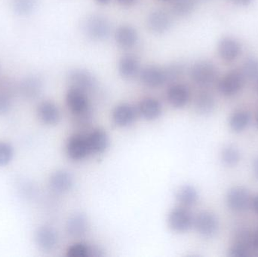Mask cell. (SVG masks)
Segmentation results:
<instances>
[{
	"instance_id": "cell-1",
	"label": "cell",
	"mask_w": 258,
	"mask_h": 257,
	"mask_svg": "<svg viewBox=\"0 0 258 257\" xmlns=\"http://www.w3.org/2000/svg\"><path fill=\"white\" fill-rule=\"evenodd\" d=\"M66 104L80 125H87L92 120V108L87 94L70 87L66 94Z\"/></svg>"
},
{
	"instance_id": "cell-2",
	"label": "cell",
	"mask_w": 258,
	"mask_h": 257,
	"mask_svg": "<svg viewBox=\"0 0 258 257\" xmlns=\"http://www.w3.org/2000/svg\"><path fill=\"white\" fill-rule=\"evenodd\" d=\"M111 24L106 17L92 15L88 17L83 24V30L89 39L94 41H104L110 36Z\"/></svg>"
},
{
	"instance_id": "cell-3",
	"label": "cell",
	"mask_w": 258,
	"mask_h": 257,
	"mask_svg": "<svg viewBox=\"0 0 258 257\" xmlns=\"http://www.w3.org/2000/svg\"><path fill=\"white\" fill-rule=\"evenodd\" d=\"M189 74L196 84L200 87L207 88L215 83L218 76V71L212 62L200 60L191 66Z\"/></svg>"
},
{
	"instance_id": "cell-4",
	"label": "cell",
	"mask_w": 258,
	"mask_h": 257,
	"mask_svg": "<svg viewBox=\"0 0 258 257\" xmlns=\"http://www.w3.org/2000/svg\"><path fill=\"white\" fill-rule=\"evenodd\" d=\"M68 79L71 87L79 89L87 95L93 92L98 86L95 75L83 68L71 69L68 73Z\"/></svg>"
},
{
	"instance_id": "cell-5",
	"label": "cell",
	"mask_w": 258,
	"mask_h": 257,
	"mask_svg": "<svg viewBox=\"0 0 258 257\" xmlns=\"http://www.w3.org/2000/svg\"><path fill=\"white\" fill-rule=\"evenodd\" d=\"M251 193L245 187H235L227 192L226 203L233 212H245L251 208Z\"/></svg>"
},
{
	"instance_id": "cell-6",
	"label": "cell",
	"mask_w": 258,
	"mask_h": 257,
	"mask_svg": "<svg viewBox=\"0 0 258 257\" xmlns=\"http://www.w3.org/2000/svg\"><path fill=\"white\" fill-rule=\"evenodd\" d=\"M194 227L204 238H213L219 230V220L214 213L202 211L194 217Z\"/></svg>"
},
{
	"instance_id": "cell-7",
	"label": "cell",
	"mask_w": 258,
	"mask_h": 257,
	"mask_svg": "<svg viewBox=\"0 0 258 257\" xmlns=\"http://www.w3.org/2000/svg\"><path fill=\"white\" fill-rule=\"evenodd\" d=\"M168 223L169 227L174 232H185L194 226V217L186 208L178 207L170 212Z\"/></svg>"
},
{
	"instance_id": "cell-8",
	"label": "cell",
	"mask_w": 258,
	"mask_h": 257,
	"mask_svg": "<svg viewBox=\"0 0 258 257\" xmlns=\"http://www.w3.org/2000/svg\"><path fill=\"white\" fill-rule=\"evenodd\" d=\"M147 26L149 30L154 34H164L171 29L172 26V18L164 9H155L147 16Z\"/></svg>"
},
{
	"instance_id": "cell-9",
	"label": "cell",
	"mask_w": 258,
	"mask_h": 257,
	"mask_svg": "<svg viewBox=\"0 0 258 257\" xmlns=\"http://www.w3.org/2000/svg\"><path fill=\"white\" fill-rule=\"evenodd\" d=\"M245 77L242 72L231 71L224 75L218 83V90L225 97H232L240 92L245 83Z\"/></svg>"
},
{
	"instance_id": "cell-10",
	"label": "cell",
	"mask_w": 258,
	"mask_h": 257,
	"mask_svg": "<svg viewBox=\"0 0 258 257\" xmlns=\"http://www.w3.org/2000/svg\"><path fill=\"white\" fill-rule=\"evenodd\" d=\"M66 152L68 156L74 161L86 158L91 154L86 136L80 134L71 136L67 142Z\"/></svg>"
},
{
	"instance_id": "cell-11",
	"label": "cell",
	"mask_w": 258,
	"mask_h": 257,
	"mask_svg": "<svg viewBox=\"0 0 258 257\" xmlns=\"http://www.w3.org/2000/svg\"><path fill=\"white\" fill-rule=\"evenodd\" d=\"M139 76L141 82L151 89H156L167 84L165 69L157 65L144 66L140 71Z\"/></svg>"
},
{
	"instance_id": "cell-12",
	"label": "cell",
	"mask_w": 258,
	"mask_h": 257,
	"mask_svg": "<svg viewBox=\"0 0 258 257\" xmlns=\"http://www.w3.org/2000/svg\"><path fill=\"white\" fill-rule=\"evenodd\" d=\"M166 97L171 107L177 109L183 108L190 99V91L186 84L175 82L168 88Z\"/></svg>"
},
{
	"instance_id": "cell-13",
	"label": "cell",
	"mask_w": 258,
	"mask_h": 257,
	"mask_svg": "<svg viewBox=\"0 0 258 257\" xmlns=\"http://www.w3.org/2000/svg\"><path fill=\"white\" fill-rule=\"evenodd\" d=\"M36 115L42 124L48 126L57 125L61 117L58 107L51 101L41 102L36 109Z\"/></svg>"
},
{
	"instance_id": "cell-14",
	"label": "cell",
	"mask_w": 258,
	"mask_h": 257,
	"mask_svg": "<svg viewBox=\"0 0 258 257\" xmlns=\"http://www.w3.org/2000/svg\"><path fill=\"white\" fill-rule=\"evenodd\" d=\"M35 241L41 250L44 251H52L58 244V235L54 228L42 226L36 230Z\"/></svg>"
},
{
	"instance_id": "cell-15",
	"label": "cell",
	"mask_w": 258,
	"mask_h": 257,
	"mask_svg": "<svg viewBox=\"0 0 258 257\" xmlns=\"http://www.w3.org/2000/svg\"><path fill=\"white\" fill-rule=\"evenodd\" d=\"M138 109L130 104H121L116 106L112 113V119L115 125L124 128L129 126L136 120Z\"/></svg>"
},
{
	"instance_id": "cell-16",
	"label": "cell",
	"mask_w": 258,
	"mask_h": 257,
	"mask_svg": "<svg viewBox=\"0 0 258 257\" xmlns=\"http://www.w3.org/2000/svg\"><path fill=\"white\" fill-rule=\"evenodd\" d=\"M115 41L116 45L122 49H132L138 44V31L131 25H122L115 32Z\"/></svg>"
},
{
	"instance_id": "cell-17",
	"label": "cell",
	"mask_w": 258,
	"mask_h": 257,
	"mask_svg": "<svg viewBox=\"0 0 258 257\" xmlns=\"http://www.w3.org/2000/svg\"><path fill=\"white\" fill-rule=\"evenodd\" d=\"M74 186V178L66 170H57L51 174L49 178V187L54 193L62 194L69 192Z\"/></svg>"
},
{
	"instance_id": "cell-18",
	"label": "cell",
	"mask_w": 258,
	"mask_h": 257,
	"mask_svg": "<svg viewBox=\"0 0 258 257\" xmlns=\"http://www.w3.org/2000/svg\"><path fill=\"white\" fill-rule=\"evenodd\" d=\"M119 75L125 79H133L139 75L141 67L140 62L136 56L127 54L122 56L118 63Z\"/></svg>"
},
{
	"instance_id": "cell-19",
	"label": "cell",
	"mask_w": 258,
	"mask_h": 257,
	"mask_svg": "<svg viewBox=\"0 0 258 257\" xmlns=\"http://www.w3.org/2000/svg\"><path fill=\"white\" fill-rule=\"evenodd\" d=\"M86 138L91 153H103L108 147V135L104 130L101 128H95L91 131L86 136Z\"/></svg>"
},
{
	"instance_id": "cell-20",
	"label": "cell",
	"mask_w": 258,
	"mask_h": 257,
	"mask_svg": "<svg viewBox=\"0 0 258 257\" xmlns=\"http://www.w3.org/2000/svg\"><path fill=\"white\" fill-rule=\"evenodd\" d=\"M89 229L87 217L82 213H76L68 219L66 224V231L68 235L74 238L86 235Z\"/></svg>"
},
{
	"instance_id": "cell-21",
	"label": "cell",
	"mask_w": 258,
	"mask_h": 257,
	"mask_svg": "<svg viewBox=\"0 0 258 257\" xmlns=\"http://www.w3.org/2000/svg\"><path fill=\"white\" fill-rule=\"evenodd\" d=\"M138 111L144 119L149 121L155 120L162 114V104L156 98H146L140 102Z\"/></svg>"
},
{
	"instance_id": "cell-22",
	"label": "cell",
	"mask_w": 258,
	"mask_h": 257,
	"mask_svg": "<svg viewBox=\"0 0 258 257\" xmlns=\"http://www.w3.org/2000/svg\"><path fill=\"white\" fill-rule=\"evenodd\" d=\"M218 54L222 60L231 62L236 60L240 54L239 42L232 38H224L220 41L218 46Z\"/></svg>"
},
{
	"instance_id": "cell-23",
	"label": "cell",
	"mask_w": 258,
	"mask_h": 257,
	"mask_svg": "<svg viewBox=\"0 0 258 257\" xmlns=\"http://www.w3.org/2000/svg\"><path fill=\"white\" fill-rule=\"evenodd\" d=\"M42 87L43 84L41 78L33 75L23 80L20 85V91L24 98L33 100L38 98L42 93Z\"/></svg>"
},
{
	"instance_id": "cell-24",
	"label": "cell",
	"mask_w": 258,
	"mask_h": 257,
	"mask_svg": "<svg viewBox=\"0 0 258 257\" xmlns=\"http://www.w3.org/2000/svg\"><path fill=\"white\" fill-rule=\"evenodd\" d=\"M194 106H195L196 110L200 114H210L215 110V98L210 92L207 91H201L196 96Z\"/></svg>"
},
{
	"instance_id": "cell-25",
	"label": "cell",
	"mask_w": 258,
	"mask_h": 257,
	"mask_svg": "<svg viewBox=\"0 0 258 257\" xmlns=\"http://www.w3.org/2000/svg\"><path fill=\"white\" fill-rule=\"evenodd\" d=\"M251 114L245 110H238L230 118V128L236 133H241L246 129L251 122Z\"/></svg>"
},
{
	"instance_id": "cell-26",
	"label": "cell",
	"mask_w": 258,
	"mask_h": 257,
	"mask_svg": "<svg viewBox=\"0 0 258 257\" xmlns=\"http://www.w3.org/2000/svg\"><path fill=\"white\" fill-rule=\"evenodd\" d=\"M177 199L179 203L184 207L192 206L198 202V191L194 186H183L177 191Z\"/></svg>"
},
{
	"instance_id": "cell-27",
	"label": "cell",
	"mask_w": 258,
	"mask_h": 257,
	"mask_svg": "<svg viewBox=\"0 0 258 257\" xmlns=\"http://www.w3.org/2000/svg\"><path fill=\"white\" fill-rule=\"evenodd\" d=\"M197 3V0H172L171 12L180 18L188 16L194 12Z\"/></svg>"
},
{
	"instance_id": "cell-28",
	"label": "cell",
	"mask_w": 258,
	"mask_h": 257,
	"mask_svg": "<svg viewBox=\"0 0 258 257\" xmlns=\"http://www.w3.org/2000/svg\"><path fill=\"white\" fill-rule=\"evenodd\" d=\"M221 160L225 165L234 167L240 161V151L234 145H227L221 152Z\"/></svg>"
},
{
	"instance_id": "cell-29",
	"label": "cell",
	"mask_w": 258,
	"mask_h": 257,
	"mask_svg": "<svg viewBox=\"0 0 258 257\" xmlns=\"http://www.w3.org/2000/svg\"><path fill=\"white\" fill-rule=\"evenodd\" d=\"M166 75L167 84H174L184 74L186 67L184 64L180 62L170 63L164 67Z\"/></svg>"
},
{
	"instance_id": "cell-30",
	"label": "cell",
	"mask_w": 258,
	"mask_h": 257,
	"mask_svg": "<svg viewBox=\"0 0 258 257\" xmlns=\"http://www.w3.org/2000/svg\"><path fill=\"white\" fill-rule=\"evenodd\" d=\"M15 149L9 142L0 140V167H7L13 161Z\"/></svg>"
},
{
	"instance_id": "cell-31",
	"label": "cell",
	"mask_w": 258,
	"mask_h": 257,
	"mask_svg": "<svg viewBox=\"0 0 258 257\" xmlns=\"http://www.w3.org/2000/svg\"><path fill=\"white\" fill-rule=\"evenodd\" d=\"M230 257H250L254 256L252 248L248 244L234 242L228 251Z\"/></svg>"
},
{
	"instance_id": "cell-32",
	"label": "cell",
	"mask_w": 258,
	"mask_h": 257,
	"mask_svg": "<svg viewBox=\"0 0 258 257\" xmlns=\"http://www.w3.org/2000/svg\"><path fill=\"white\" fill-rule=\"evenodd\" d=\"M90 253L91 246L83 243H76L67 250L68 257H90Z\"/></svg>"
},
{
	"instance_id": "cell-33",
	"label": "cell",
	"mask_w": 258,
	"mask_h": 257,
	"mask_svg": "<svg viewBox=\"0 0 258 257\" xmlns=\"http://www.w3.org/2000/svg\"><path fill=\"white\" fill-rule=\"evenodd\" d=\"M242 75L245 78L255 80L258 78V60L255 59H248L244 63L242 67Z\"/></svg>"
},
{
	"instance_id": "cell-34",
	"label": "cell",
	"mask_w": 258,
	"mask_h": 257,
	"mask_svg": "<svg viewBox=\"0 0 258 257\" xmlns=\"http://www.w3.org/2000/svg\"><path fill=\"white\" fill-rule=\"evenodd\" d=\"M37 0H14V9L21 15L31 13L36 5Z\"/></svg>"
},
{
	"instance_id": "cell-35",
	"label": "cell",
	"mask_w": 258,
	"mask_h": 257,
	"mask_svg": "<svg viewBox=\"0 0 258 257\" xmlns=\"http://www.w3.org/2000/svg\"><path fill=\"white\" fill-rule=\"evenodd\" d=\"M12 106V97L9 92L0 91V116L7 114Z\"/></svg>"
},
{
	"instance_id": "cell-36",
	"label": "cell",
	"mask_w": 258,
	"mask_h": 257,
	"mask_svg": "<svg viewBox=\"0 0 258 257\" xmlns=\"http://www.w3.org/2000/svg\"><path fill=\"white\" fill-rule=\"evenodd\" d=\"M251 247H252L254 256H258V229L252 232L251 235Z\"/></svg>"
},
{
	"instance_id": "cell-37",
	"label": "cell",
	"mask_w": 258,
	"mask_h": 257,
	"mask_svg": "<svg viewBox=\"0 0 258 257\" xmlns=\"http://www.w3.org/2000/svg\"><path fill=\"white\" fill-rule=\"evenodd\" d=\"M116 1L121 6L129 7V6H134L138 0H116Z\"/></svg>"
},
{
	"instance_id": "cell-38",
	"label": "cell",
	"mask_w": 258,
	"mask_h": 257,
	"mask_svg": "<svg viewBox=\"0 0 258 257\" xmlns=\"http://www.w3.org/2000/svg\"><path fill=\"white\" fill-rule=\"evenodd\" d=\"M230 1L238 6H248L252 0H230Z\"/></svg>"
},
{
	"instance_id": "cell-39",
	"label": "cell",
	"mask_w": 258,
	"mask_h": 257,
	"mask_svg": "<svg viewBox=\"0 0 258 257\" xmlns=\"http://www.w3.org/2000/svg\"><path fill=\"white\" fill-rule=\"evenodd\" d=\"M251 207H252L254 211L258 214V194L256 195L252 199V202H251Z\"/></svg>"
},
{
	"instance_id": "cell-40",
	"label": "cell",
	"mask_w": 258,
	"mask_h": 257,
	"mask_svg": "<svg viewBox=\"0 0 258 257\" xmlns=\"http://www.w3.org/2000/svg\"><path fill=\"white\" fill-rule=\"evenodd\" d=\"M253 168H254V175H255L256 178L258 180V157L254 160Z\"/></svg>"
},
{
	"instance_id": "cell-41",
	"label": "cell",
	"mask_w": 258,
	"mask_h": 257,
	"mask_svg": "<svg viewBox=\"0 0 258 257\" xmlns=\"http://www.w3.org/2000/svg\"><path fill=\"white\" fill-rule=\"evenodd\" d=\"M95 1L101 6H106V5L109 4L111 0H95Z\"/></svg>"
},
{
	"instance_id": "cell-42",
	"label": "cell",
	"mask_w": 258,
	"mask_h": 257,
	"mask_svg": "<svg viewBox=\"0 0 258 257\" xmlns=\"http://www.w3.org/2000/svg\"><path fill=\"white\" fill-rule=\"evenodd\" d=\"M197 1H208V0H197Z\"/></svg>"
},
{
	"instance_id": "cell-43",
	"label": "cell",
	"mask_w": 258,
	"mask_h": 257,
	"mask_svg": "<svg viewBox=\"0 0 258 257\" xmlns=\"http://www.w3.org/2000/svg\"><path fill=\"white\" fill-rule=\"evenodd\" d=\"M257 126H258V114H257Z\"/></svg>"
},
{
	"instance_id": "cell-44",
	"label": "cell",
	"mask_w": 258,
	"mask_h": 257,
	"mask_svg": "<svg viewBox=\"0 0 258 257\" xmlns=\"http://www.w3.org/2000/svg\"><path fill=\"white\" fill-rule=\"evenodd\" d=\"M163 1H166V0H163Z\"/></svg>"
}]
</instances>
